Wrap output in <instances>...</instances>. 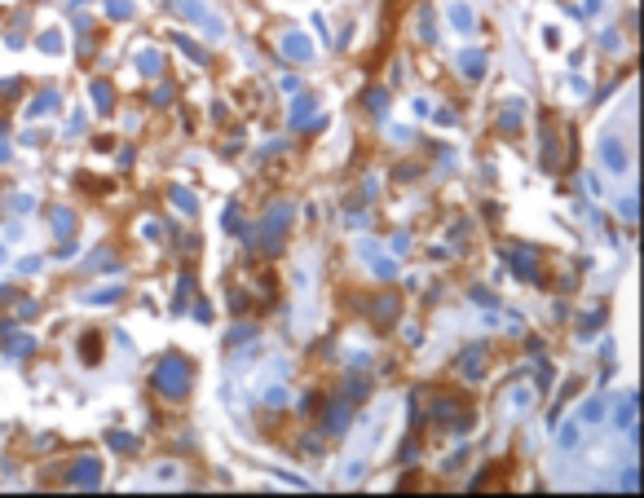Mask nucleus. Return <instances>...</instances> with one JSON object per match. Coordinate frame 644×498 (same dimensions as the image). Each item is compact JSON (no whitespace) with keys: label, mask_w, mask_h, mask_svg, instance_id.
I'll return each instance as SVG.
<instances>
[{"label":"nucleus","mask_w":644,"mask_h":498,"mask_svg":"<svg viewBox=\"0 0 644 498\" xmlns=\"http://www.w3.org/2000/svg\"><path fill=\"white\" fill-rule=\"evenodd\" d=\"M150 384L159 388L168 402H181V397L190 393V384H195V371H190V362L181 353H168V357H159L154 362V375H150Z\"/></svg>","instance_id":"f257e3e1"},{"label":"nucleus","mask_w":644,"mask_h":498,"mask_svg":"<svg viewBox=\"0 0 644 498\" xmlns=\"http://www.w3.org/2000/svg\"><path fill=\"white\" fill-rule=\"evenodd\" d=\"M287 225H292V208H287V203H274V208L265 212V221L252 225V234H247V238H252V247H260V251H278Z\"/></svg>","instance_id":"f03ea898"},{"label":"nucleus","mask_w":644,"mask_h":498,"mask_svg":"<svg viewBox=\"0 0 644 498\" xmlns=\"http://www.w3.org/2000/svg\"><path fill=\"white\" fill-rule=\"evenodd\" d=\"M172 9H177V14H181L186 22L204 27V31L212 35V40H221V35H225V22H221L217 14H212V9L204 5V0H172Z\"/></svg>","instance_id":"7ed1b4c3"},{"label":"nucleus","mask_w":644,"mask_h":498,"mask_svg":"<svg viewBox=\"0 0 644 498\" xmlns=\"http://www.w3.org/2000/svg\"><path fill=\"white\" fill-rule=\"evenodd\" d=\"M349 419H353V402H349L344 393H336V397L327 402V410H322V432H327V436H340L344 428H349Z\"/></svg>","instance_id":"20e7f679"},{"label":"nucleus","mask_w":644,"mask_h":498,"mask_svg":"<svg viewBox=\"0 0 644 498\" xmlns=\"http://www.w3.org/2000/svg\"><path fill=\"white\" fill-rule=\"evenodd\" d=\"M530 406H534V384H517V388H508V393L499 397V419H517V415H526Z\"/></svg>","instance_id":"39448f33"},{"label":"nucleus","mask_w":644,"mask_h":498,"mask_svg":"<svg viewBox=\"0 0 644 498\" xmlns=\"http://www.w3.org/2000/svg\"><path fill=\"white\" fill-rule=\"evenodd\" d=\"M503 260L512 265V274L521 283H539V269H534V247H503Z\"/></svg>","instance_id":"423d86ee"},{"label":"nucleus","mask_w":644,"mask_h":498,"mask_svg":"<svg viewBox=\"0 0 644 498\" xmlns=\"http://www.w3.org/2000/svg\"><path fill=\"white\" fill-rule=\"evenodd\" d=\"M600 159H605L609 172H627V145L618 141L614 132H605V137H600Z\"/></svg>","instance_id":"0eeeda50"},{"label":"nucleus","mask_w":644,"mask_h":498,"mask_svg":"<svg viewBox=\"0 0 644 498\" xmlns=\"http://www.w3.org/2000/svg\"><path fill=\"white\" fill-rule=\"evenodd\" d=\"M459 375L481 380L485 375V344H468V353H459Z\"/></svg>","instance_id":"6e6552de"},{"label":"nucleus","mask_w":644,"mask_h":498,"mask_svg":"<svg viewBox=\"0 0 644 498\" xmlns=\"http://www.w3.org/2000/svg\"><path fill=\"white\" fill-rule=\"evenodd\" d=\"M71 481H75L80 490H98V481H102V463H98V459H80L75 472H71Z\"/></svg>","instance_id":"1a4fd4ad"},{"label":"nucleus","mask_w":644,"mask_h":498,"mask_svg":"<svg viewBox=\"0 0 644 498\" xmlns=\"http://www.w3.org/2000/svg\"><path fill=\"white\" fill-rule=\"evenodd\" d=\"M362 260H366V265H371V269H375L379 278H384V283H388V278H397V265H393V260H384V256H379V251H375V242H371V238H362Z\"/></svg>","instance_id":"9d476101"},{"label":"nucleus","mask_w":644,"mask_h":498,"mask_svg":"<svg viewBox=\"0 0 644 498\" xmlns=\"http://www.w3.org/2000/svg\"><path fill=\"white\" fill-rule=\"evenodd\" d=\"M371 309H375V313H371L375 326H393V322H397V313H402V305H397V296H393V291H384V296H379Z\"/></svg>","instance_id":"9b49d317"},{"label":"nucleus","mask_w":644,"mask_h":498,"mask_svg":"<svg viewBox=\"0 0 644 498\" xmlns=\"http://www.w3.org/2000/svg\"><path fill=\"white\" fill-rule=\"evenodd\" d=\"M521 119H526V102H517V97H512V102L503 106V115H499V132L517 137V132H521Z\"/></svg>","instance_id":"f8f14e48"},{"label":"nucleus","mask_w":644,"mask_h":498,"mask_svg":"<svg viewBox=\"0 0 644 498\" xmlns=\"http://www.w3.org/2000/svg\"><path fill=\"white\" fill-rule=\"evenodd\" d=\"M283 53L296 57V62H309V57H314V44H309L301 31H287V35H283Z\"/></svg>","instance_id":"ddd939ff"},{"label":"nucleus","mask_w":644,"mask_h":498,"mask_svg":"<svg viewBox=\"0 0 644 498\" xmlns=\"http://www.w3.org/2000/svg\"><path fill=\"white\" fill-rule=\"evenodd\" d=\"M314 111H318V97H296V106H292V132L305 128L309 119H314Z\"/></svg>","instance_id":"4468645a"},{"label":"nucleus","mask_w":644,"mask_h":498,"mask_svg":"<svg viewBox=\"0 0 644 498\" xmlns=\"http://www.w3.org/2000/svg\"><path fill=\"white\" fill-rule=\"evenodd\" d=\"M49 225L62 238H71V229H75V208H49Z\"/></svg>","instance_id":"2eb2a0df"},{"label":"nucleus","mask_w":644,"mask_h":498,"mask_svg":"<svg viewBox=\"0 0 644 498\" xmlns=\"http://www.w3.org/2000/svg\"><path fill=\"white\" fill-rule=\"evenodd\" d=\"M459 71H463V80H481V71H485V53H463L459 57Z\"/></svg>","instance_id":"dca6fc26"},{"label":"nucleus","mask_w":644,"mask_h":498,"mask_svg":"<svg viewBox=\"0 0 644 498\" xmlns=\"http://www.w3.org/2000/svg\"><path fill=\"white\" fill-rule=\"evenodd\" d=\"M137 71H141V75H159V71H163V57L154 53V48H141V53H137Z\"/></svg>","instance_id":"f3484780"},{"label":"nucleus","mask_w":644,"mask_h":498,"mask_svg":"<svg viewBox=\"0 0 644 498\" xmlns=\"http://www.w3.org/2000/svg\"><path fill=\"white\" fill-rule=\"evenodd\" d=\"M168 199L177 203V212H186V216H190V212H199V199H195L190 190H181V186H172V190H168Z\"/></svg>","instance_id":"a211bd4d"},{"label":"nucleus","mask_w":644,"mask_h":498,"mask_svg":"<svg viewBox=\"0 0 644 498\" xmlns=\"http://www.w3.org/2000/svg\"><path fill=\"white\" fill-rule=\"evenodd\" d=\"M111 97H115L111 80H93V102H98V111H102V115L111 111Z\"/></svg>","instance_id":"6ab92c4d"},{"label":"nucleus","mask_w":644,"mask_h":498,"mask_svg":"<svg viewBox=\"0 0 644 498\" xmlns=\"http://www.w3.org/2000/svg\"><path fill=\"white\" fill-rule=\"evenodd\" d=\"M614 423H618L623 432L636 428V397H623V406H618V419H614Z\"/></svg>","instance_id":"aec40b11"},{"label":"nucleus","mask_w":644,"mask_h":498,"mask_svg":"<svg viewBox=\"0 0 644 498\" xmlns=\"http://www.w3.org/2000/svg\"><path fill=\"white\" fill-rule=\"evenodd\" d=\"M190 291H195V278H190V274H181V278H177V296H172V313H181V309H186Z\"/></svg>","instance_id":"412c9836"},{"label":"nucleus","mask_w":644,"mask_h":498,"mask_svg":"<svg viewBox=\"0 0 644 498\" xmlns=\"http://www.w3.org/2000/svg\"><path fill=\"white\" fill-rule=\"evenodd\" d=\"M119 296H124V287L115 283V287H102V291H89L84 300H89V305H111V300H119Z\"/></svg>","instance_id":"4be33fe9"},{"label":"nucleus","mask_w":644,"mask_h":498,"mask_svg":"<svg viewBox=\"0 0 644 498\" xmlns=\"http://www.w3.org/2000/svg\"><path fill=\"white\" fill-rule=\"evenodd\" d=\"M177 44H181V53H186V57H195L199 66H208V53H204V48H199L195 40H186V31H177Z\"/></svg>","instance_id":"5701e85b"},{"label":"nucleus","mask_w":644,"mask_h":498,"mask_svg":"<svg viewBox=\"0 0 644 498\" xmlns=\"http://www.w3.org/2000/svg\"><path fill=\"white\" fill-rule=\"evenodd\" d=\"M53 111H57V93H53V89L40 93V97L31 102V115H53Z\"/></svg>","instance_id":"b1692460"},{"label":"nucleus","mask_w":644,"mask_h":498,"mask_svg":"<svg viewBox=\"0 0 644 498\" xmlns=\"http://www.w3.org/2000/svg\"><path fill=\"white\" fill-rule=\"evenodd\" d=\"M106 441H111V450H124V454L137 450V436H133V432H111Z\"/></svg>","instance_id":"393cba45"},{"label":"nucleus","mask_w":644,"mask_h":498,"mask_svg":"<svg viewBox=\"0 0 644 498\" xmlns=\"http://www.w3.org/2000/svg\"><path fill=\"white\" fill-rule=\"evenodd\" d=\"M450 22H455L459 31H472V9L468 5H450Z\"/></svg>","instance_id":"a878e982"},{"label":"nucleus","mask_w":644,"mask_h":498,"mask_svg":"<svg viewBox=\"0 0 644 498\" xmlns=\"http://www.w3.org/2000/svg\"><path fill=\"white\" fill-rule=\"evenodd\" d=\"M31 348H35V339H31V335H9V353H14V357H27Z\"/></svg>","instance_id":"bb28decb"},{"label":"nucleus","mask_w":644,"mask_h":498,"mask_svg":"<svg viewBox=\"0 0 644 498\" xmlns=\"http://www.w3.org/2000/svg\"><path fill=\"white\" fill-rule=\"evenodd\" d=\"M600 415H605V402H600V397H591V402L582 406L578 419H582V423H600Z\"/></svg>","instance_id":"cd10ccee"},{"label":"nucleus","mask_w":644,"mask_h":498,"mask_svg":"<svg viewBox=\"0 0 644 498\" xmlns=\"http://www.w3.org/2000/svg\"><path fill=\"white\" fill-rule=\"evenodd\" d=\"M106 14H111V18H133L137 9H133V0H111V5H106Z\"/></svg>","instance_id":"c85d7f7f"},{"label":"nucleus","mask_w":644,"mask_h":498,"mask_svg":"<svg viewBox=\"0 0 644 498\" xmlns=\"http://www.w3.org/2000/svg\"><path fill=\"white\" fill-rule=\"evenodd\" d=\"M366 106H371L375 115H384V106H388V93H384V89H371V93H366Z\"/></svg>","instance_id":"c756f323"},{"label":"nucleus","mask_w":644,"mask_h":498,"mask_svg":"<svg viewBox=\"0 0 644 498\" xmlns=\"http://www.w3.org/2000/svg\"><path fill=\"white\" fill-rule=\"evenodd\" d=\"M420 40H437V22H433V14H420Z\"/></svg>","instance_id":"7c9ffc66"},{"label":"nucleus","mask_w":644,"mask_h":498,"mask_svg":"<svg viewBox=\"0 0 644 498\" xmlns=\"http://www.w3.org/2000/svg\"><path fill=\"white\" fill-rule=\"evenodd\" d=\"M406 247H411V234H406V229H397V234L388 238V251H393V256H402Z\"/></svg>","instance_id":"2f4dec72"},{"label":"nucleus","mask_w":644,"mask_h":498,"mask_svg":"<svg viewBox=\"0 0 644 498\" xmlns=\"http://www.w3.org/2000/svg\"><path fill=\"white\" fill-rule=\"evenodd\" d=\"M600 322H605V309H591L587 318H582V326H578V331H582V335H591V331H596V326H600Z\"/></svg>","instance_id":"473e14b6"},{"label":"nucleus","mask_w":644,"mask_h":498,"mask_svg":"<svg viewBox=\"0 0 644 498\" xmlns=\"http://www.w3.org/2000/svg\"><path fill=\"white\" fill-rule=\"evenodd\" d=\"M574 445H578V428L565 423V428H560V450H574Z\"/></svg>","instance_id":"72a5a7b5"},{"label":"nucleus","mask_w":644,"mask_h":498,"mask_svg":"<svg viewBox=\"0 0 644 498\" xmlns=\"http://www.w3.org/2000/svg\"><path fill=\"white\" fill-rule=\"evenodd\" d=\"M301 450H305L309 459H322V436H305V441H301Z\"/></svg>","instance_id":"f704fd0d"},{"label":"nucleus","mask_w":644,"mask_h":498,"mask_svg":"<svg viewBox=\"0 0 644 498\" xmlns=\"http://www.w3.org/2000/svg\"><path fill=\"white\" fill-rule=\"evenodd\" d=\"M141 238H163V225L159 221H141Z\"/></svg>","instance_id":"c9c22d12"},{"label":"nucleus","mask_w":644,"mask_h":498,"mask_svg":"<svg viewBox=\"0 0 644 498\" xmlns=\"http://www.w3.org/2000/svg\"><path fill=\"white\" fill-rule=\"evenodd\" d=\"M243 339H256V331H252V326H238V331H234L230 339H225V344H243Z\"/></svg>","instance_id":"e433bc0d"},{"label":"nucleus","mask_w":644,"mask_h":498,"mask_svg":"<svg viewBox=\"0 0 644 498\" xmlns=\"http://www.w3.org/2000/svg\"><path fill=\"white\" fill-rule=\"evenodd\" d=\"M618 216H623V221H636V199H623V203H618Z\"/></svg>","instance_id":"4c0bfd02"},{"label":"nucleus","mask_w":644,"mask_h":498,"mask_svg":"<svg viewBox=\"0 0 644 498\" xmlns=\"http://www.w3.org/2000/svg\"><path fill=\"white\" fill-rule=\"evenodd\" d=\"M40 48H44V53H57V48H62V40L49 31V35H40Z\"/></svg>","instance_id":"58836bf2"},{"label":"nucleus","mask_w":644,"mask_h":498,"mask_svg":"<svg viewBox=\"0 0 644 498\" xmlns=\"http://www.w3.org/2000/svg\"><path fill=\"white\" fill-rule=\"evenodd\" d=\"M84 362H98V335H84Z\"/></svg>","instance_id":"ea45409f"},{"label":"nucleus","mask_w":644,"mask_h":498,"mask_svg":"<svg viewBox=\"0 0 644 498\" xmlns=\"http://www.w3.org/2000/svg\"><path fill=\"white\" fill-rule=\"evenodd\" d=\"M35 313H40V305H35V300H22V305H18V318H35Z\"/></svg>","instance_id":"a19ab883"},{"label":"nucleus","mask_w":644,"mask_h":498,"mask_svg":"<svg viewBox=\"0 0 644 498\" xmlns=\"http://www.w3.org/2000/svg\"><path fill=\"white\" fill-rule=\"evenodd\" d=\"M195 318L199 322H212V305H208V300H199V305H195Z\"/></svg>","instance_id":"79ce46f5"},{"label":"nucleus","mask_w":644,"mask_h":498,"mask_svg":"<svg viewBox=\"0 0 644 498\" xmlns=\"http://www.w3.org/2000/svg\"><path fill=\"white\" fill-rule=\"evenodd\" d=\"M80 128H84V115H71V124H66V137H80Z\"/></svg>","instance_id":"37998d69"},{"label":"nucleus","mask_w":644,"mask_h":498,"mask_svg":"<svg viewBox=\"0 0 644 498\" xmlns=\"http://www.w3.org/2000/svg\"><path fill=\"white\" fill-rule=\"evenodd\" d=\"M31 208H35L31 194H18V199H14V212H31Z\"/></svg>","instance_id":"c03bdc74"},{"label":"nucleus","mask_w":644,"mask_h":498,"mask_svg":"<svg viewBox=\"0 0 644 498\" xmlns=\"http://www.w3.org/2000/svg\"><path fill=\"white\" fill-rule=\"evenodd\" d=\"M168 102H172V89H168V84H163V89L154 93V106H168Z\"/></svg>","instance_id":"a18cd8bd"},{"label":"nucleus","mask_w":644,"mask_h":498,"mask_svg":"<svg viewBox=\"0 0 644 498\" xmlns=\"http://www.w3.org/2000/svg\"><path fill=\"white\" fill-rule=\"evenodd\" d=\"M472 300H481V305H494V296L485 287H472Z\"/></svg>","instance_id":"49530a36"},{"label":"nucleus","mask_w":644,"mask_h":498,"mask_svg":"<svg viewBox=\"0 0 644 498\" xmlns=\"http://www.w3.org/2000/svg\"><path fill=\"white\" fill-rule=\"evenodd\" d=\"M0 163H9V141L0 137Z\"/></svg>","instance_id":"de8ad7c7"},{"label":"nucleus","mask_w":644,"mask_h":498,"mask_svg":"<svg viewBox=\"0 0 644 498\" xmlns=\"http://www.w3.org/2000/svg\"><path fill=\"white\" fill-rule=\"evenodd\" d=\"M0 260H5V247H0Z\"/></svg>","instance_id":"09e8293b"}]
</instances>
